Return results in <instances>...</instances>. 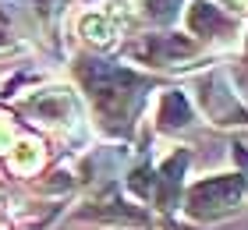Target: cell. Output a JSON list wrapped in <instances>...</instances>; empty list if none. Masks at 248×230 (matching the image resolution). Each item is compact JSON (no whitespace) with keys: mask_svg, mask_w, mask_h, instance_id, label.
Returning <instances> with one entry per match:
<instances>
[{"mask_svg":"<svg viewBox=\"0 0 248 230\" xmlns=\"http://www.w3.org/2000/svg\"><path fill=\"white\" fill-rule=\"evenodd\" d=\"M245 191V184L238 177H217V181H206L191 191V209L195 213H213V209H227V205H238Z\"/></svg>","mask_w":248,"mask_h":230,"instance_id":"obj_1","label":"cell"},{"mask_svg":"<svg viewBox=\"0 0 248 230\" xmlns=\"http://www.w3.org/2000/svg\"><path fill=\"white\" fill-rule=\"evenodd\" d=\"M188 21L202 39H223V36H234V32H238V21L231 15H223L217 4H195Z\"/></svg>","mask_w":248,"mask_h":230,"instance_id":"obj_2","label":"cell"},{"mask_svg":"<svg viewBox=\"0 0 248 230\" xmlns=\"http://www.w3.org/2000/svg\"><path fill=\"white\" fill-rule=\"evenodd\" d=\"M160 117L167 128H185V124L191 121V107H188V99L181 96V92H167L163 96V110H160Z\"/></svg>","mask_w":248,"mask_h":230,"instance_id":"obj_3","label":"cell"},{"mask_svg":"<svg viewBox=\"0 0 248 230\" xmlns=\"http://www.w3.org/2000/svg\"><path fill=\"white\" fill-rule=\"evenodd\" d=\"M78 29H82L93 43H114V36H117V25L110 21V15H85Z\"/></svg>","mask_w":248,"mask_h":230,"instance_id":"obj_4","label":"cell"},{"mask_svg":"<svg viewBox=\"0 0 248 230\" xmlns=\"http://www.w3.org/2000/svg\"><path fill=\"white\" fill-rule=\"evenodd\" d=\"M177 0H142V15H149L153 21H170L177 15Z\"/></svg>","mask_w":248,"mask_h":230,"instance_id":"obj_5","label":"cell"},{"mask_svg":"<svg viewBox=\"0 0 248 230\" xmlns=\"http://www.w3.org/2000/svg\"><path fill=\"white\" fill-rule=\"evenodd\" d=\"M39 167V145L36 142H21L15 156V170H36Z\"/></svg>","mask_w":248,"mask_h":230,"instance_id":"obj_6","label":"cell"}]
</instances>
